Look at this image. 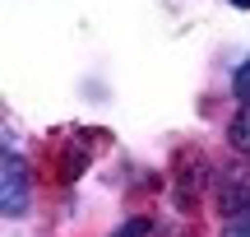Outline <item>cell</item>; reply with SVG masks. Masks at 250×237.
Segmentation results:
<instances>
[{"mask_svg":"<svg viewBox=\"0 0 250 237\" xmlns=\"http://www.w3.org/2000/svg\"><path fill=\"white\" fill-rule=\"evenodd\" d=\"M23 210H28V167L14 149H5V158H0V214L19 219Z\"/></svg>","mask_w":250,"mask_h":237,"instance_id":"cell-1","label":"cell"},{"mask_svg":"<svg viewBox=\"0 0 250 237\" xmlns=\"http://www.w3.org/2000/svg\"><path fill=\"white\" fill-rule=\"evenodd\" d=\"M223 210L227 214H236V210H250V167H241V172H232L227 177V186H223Z\"/></svg>","mask_w":250,"mask_h":237,"instance_id":"cell-2","label":"cell"},{"mask_svg":"<svg viewBox=\"0 0 250 237\" xmlns=\"http://www.w3.org/2000/svg\"><path fill=\"white\" fill-rule=\"evenodd\" d=\"M227 140H232L241 154H250V102L236 112V121H232V130H227Z\"/></svg>","mask_w":250,"mask_h":237,"instance_id":"cell-3","label":"cell"},{"mask_svg":"<svg viewBox=\"0 0 250 237\" xmlns=\"http://www.w3.org/2000/svg\"><path fill=\"white\" fill-rule=\"evenodd\" d=\"M232 93H236L241 102H250V61H241V70L232 74Z\"/></svg>","mask_w":250,"mask_h":237,"instance_id":"cell-4","label":"cell"},{"mask_svg":"<svg viewBox=\"0 0 250 237\" xmlns=\"http://www.w3.org/2000/svg\"><path fill=\"white\" fill-rule=\"evenodd\" d=\"M223 237H250V210L241 214V219H232V223H227V233Z\"/></svg>","mask_w":250,"mask_h":237,"instance_id":"cell-5","label":"cell"},{"mask_svg":"<svg viewBox=\"0 0 250 237\" xmlns=\"http://www.w3.org/2000/svg\"><path fill=\"white\" fill-rule=\"evenodd\" d=\"M144 233V223H130V228H125V233H116V237H139Z\"/></svg>","mask_w":250,"mask_h":237,"instance_id":"cell-6","label":"cell"},{"mask_svg":"<svg viewBox=\"0 0 250 237\" xmlns=\"http://www.w3.org/2000/svg\"><path fill=\"white\" fill-rule=\"evenodd\" d=\"M227 5H236V9H250V0H227Z\"/></svg>","mask_w":250,"mask_h":237,"instance_id":"cell-7","label":"cell"}]
</instances>
